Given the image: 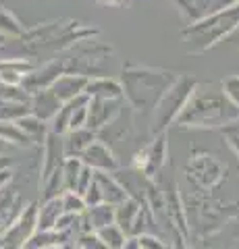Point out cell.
<instances>
[{
    "mask_svg": "<svg viewBox=\"0 0 239 249\" xmlns=\"http://www.w3.org/2000/svg\"><path fill=\"white\" fill-rule=\"evenodd\" d=\"M137 239H140L142 249H166L158 239H154V237H150V235H142V237H137Z\"/></svg>",
    "mask_w": 239,
    "mask_h": 249,
    "instance_id": "9",
    "label": "cell"
},
{
    "mask_svg": "<svg viewBox=\"0 0 239 249\" xmlns=\"http://www.w3.org/2000/svg\"><path fill=\"white\" fill-rule=\"evenodd\" d=\"M137 214H140V210H137V206L133 204V201H123V204H119V208L114 210V222L119 224L121 229H133V222Z\"/></svg>",
    "mask_w": 239,
    "mask_h": 249,
    "instance_id": "5",
    "label": "cell"
},
{
    "mask_svg": "<svg viewBox=\"0 0 239 249\" xmlns=\"http://www.w3.org/2000/svg\"><path fill=\"white\" fill-rule=\"evenodd\" d=\"M121 249H142L140 239H127V241H125V245H123Z\"/></svg>",
    "mask_w": 239,
    "mask_h": 249,
    "instance_id": "10",
    "label": "cell"
},
{
    "mask_svg": "<svg viewBox=\"0 0 239 249\" xmlns=\"http://www.w3.org/2000/svg\"><path fill=\"white\" fill-rule=\"evenodd\" d=\"M65 214V206H63V197H52L48 199V204L42 208L40 218H37V224H40L42 231H50L56 227L58 218Z\"/></svg>",
    "mask_w": 239,
    "mask_h": 249,
    "instance_id": "2",
    "label": "cell"
},
{
    "mask_svg": "<svg viewBox=\"0 0 239 249\" xmlns=\"http://www.w3.org/2000/svg\"><path fill=\"white\" fill-rule=\"evenodd\" d=\"M98 235H100V239L104 241V245L109 247V249H121L123 245H125V232H123V229L119 227L117 222H112V224H109V227H104V229H100V231H96Z\"/></svg>",
    "mask_w": 239,
    "mask_h": 249,
    "instance_id": "6",
    "label": "cell"
},
{
    "mask_svg": "<svg viewBox=\"0 0 239 249\" xmlns=\"http://www.w3.org/2000/svg\"><path fill=\"white\" fill-rule=\"evenodd\" d=\"M90 222L92 227H94L96 231L109 227V224L114 222V210L110 204H98V206H92V212H90Z\"/></svg>",
    "mask_w": 239,
    "mask_h": 249,
    "instance_id": "4",
    "label": "cell"
},
{
    "mask_svg": "<svg viewBox=\"0 0 239 249\" xmlns=\"http://www.w3.org/2000/svg\"><path fill=\"white\" fill-rule=\"evenodd\" d=\"M75 131V129H73ZM94 142V135H83L81 131H75V133L69 137V142L65 143V152L69 154V156H79V154H83L88 150V145Z\"/></svg>",
    "mask_w": 239,
    "mask_h": 249,
    "instance_id": "7",
    "label": "cell"
},
{
    "mask_svg": "<svg viewBox=\"0 0 239 249\" xmlns=\"http://www.w3.org/2000/svg\"><path fill=\"white\" fill-rule=\"evenodd\" d=\"M96 183L100 187V191H102V199L106 201V204L114 206V204H123V201L127 199L123 187H119L112 178H109L104 173H96Z\"/></svg>",
    "mask_w": 239,
    "mask_h": 249,
    "instance_id": "3",
    "label": "cell"
},
{
    "mask_svg": "<svg viewBox=\"0 0 239 249\" xmlns=\"http://www.w3.org/2000/svg\"><path fill=\"white\" fill-rule=\"evenodd\" d=\"M81 162L90 168H94L96 173H104V170H114L117 168V162H114L112 154L106 150V145L92 142L88 145V150L81 154Z\"/></svg>",
    "mask_w": 239,
    "mask_h": 249,
    "instance_id": "1",
    "label": "cell"
},
{
    "mask_svg": "<svg viewBox=\"0 0 239 249\" xmlns=\"http://www.w3.org/2000/svg\"><path fill=\"white\" fill-rule=\"evenodd\" d=\"M63 206H65V212H71V214H81L83 208H86V199H83L81 193L77 191H67L63 196Z\"/></svg>",
    "mask_w": 239,
    "mask_h": 249,
    "instance_id": "8",
    "label": "cell"
}]
</instances>
